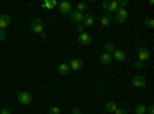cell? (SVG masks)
I'll return each instance as SVG.
<instances>
[{
  "mask_svg": "<svg viewBox=\"0 0 154 114\" xmlns=\"http://www.w3.org/2000/svg\"><path fill=\"white\" fill-rule=\"evenodd\" d=\"M126 19H128V11H126V9H123V8H119L117 11L114 12V20L117 22L119 25L125 23V22H126Z\"/></svg>",
  "mask_w": 154,
  "mask_h": 114,
  "instance_id": "cell-4",
  "label": "cell"
},
{
  "mask_svg": "<svg viewBox=\"0 0 154 114\" xmlns=\"http://www.w3.org/2000/svg\"><path fill=\"white\" fill-rule=\"evenodd\" d=\"M57 5H59L57 0H46V2L42 3V8H45V9H54Z\"/></svg>",
  "mask_w": 154,
  "mask_h": 114,
  "instance_id": "cell-17",
  "label": "cell"
},
{
  "mask_svg": "<svg viewBox=\"0 0 154 114\" xmlns=\"http://www.w3.org/2000/svg\"><path fill=\"white\" fill-rule=\"evenodd\" d=\"M43 29H45V23H43L42 19H34V20L31 22V31H32L34 34L40 35L42 32H45Z\"/></svg>",
  "mask_w": 154,
  "mask_h": 114,
  "instance_id": "cell-1",
  "label": "cell"
},
{
  "mask_svg": "<svg viewBox=\"0 0 154 114\" xmlns=\"http://www.w3.org/2000/svg\"><path fill=\"white\" fill-rule=\"evenodd\" d=\"M5 37H6V31L5 29H0V42H3Z\"/></svg>",
  "mask_w": 154,
  "mask_h": 114,
  "instance_id": "cell-26",
  "label": "cell"
},
{
  "mask_svg": "<svg viewBox=\"0 0 154 114\" xmlns=\"http://www.w3.org/2000/svg\"><path fill=\"white\" fill-rule=\"evenodd\" d=\"M96 23V19L91 16V14H83V20H82V25L85 28H89V26H93V25Z\"/></svg>",
  "mask_w": 154,
  "mask_h": 114,
  "instance_id": "cell-14",
  "label": "cell"
},
{
  "mask_svg": "<svg viewBox=\"0 0 154 114\" xmlns=\"http://www.w3.org/2000/svg\"><path fill=\"white\" fill-rule=\"evenodd\" d=\"M59 11L62 12L63 16H66V14H71L72 12V3L68 2V0H63V2L59 3Z\"/></svg>",
  "mask_w": 154,
  "mask_h": 114,
  "instance_id": "cell-6",
  "label": "cell"
},
{
  "mask_svg": "<svg viewBox=\"0 0 154 114\" xmlns=\"http://www.w3.org/2000/svg\"><path fill=\"white\" fill-rule=\"evenodd\" d=\"M134 114H146V106L145 105H137L134 108Z\"/></svg>",
  "mask_w": 154,
  "mask_h": 114,
  "instance_id": "cell-19",
  "label": "cell"
},
{
  "mask_svg": "<svg viewBox=\"0 0 154 114\" xmlns=\"http://www.w3.org/2000/svg\"><path fill=\"white\" fill-rule=\"evenodd\" d=\"M105 49H106V53H109V54H111V53L114 51V49H116V46H114V43H112V42H108V43L105 45Z\"/></svg>",
  "mask_w": 154,
  "mask_h": 114,
  "instance_id": "cell-21",
  "label": "cell"
},
{
  "mask_svg": "<svg viewBox=\"0 0 154 114\" xmlns=\"http://www.w3.org/2000/svg\"><path fill=\"white\" fill-rule=\"evenodd\" d=\"M71 112H72V114H82V109H80V108H72Z\"/></svg>",
  "mask_w": 154,
  "mask_h": 114,
  "instance_id": "cell-31",
  "label": "cell"
},
{
  "mask_svg": "<svg viewBox=\"0 0 154 114\" xmlns=\"http://www.w3.org/2000/svg\"><path fill=\"white\" fill-rule=\"evenodd\" d=\"M131 83H133V86H136V88H145V86H146V79L142 77L140 74H136L134 77H133V80H131Z\"/></svg>",
  "mask_w": 154,
  "mask_h": 114,
  "instance_id": "cell-9",
  "label": "cell"
},
{
  "mask_svg": "<svg viewBox=\"0 0 154 114\" xmlns=\"http://www.w3.org/2000/svg\"><path fill=\"white\" fill-rule=\"evenodd\" d=\"M146 112H148V114H154V106H152V105L146 106Z\"/></svg>",
  "mask_w": 154,
  "mask_h": 114,
  "instance_id": "cell-28",
  "label": "cell"
},
{
  "mask_svg": "<svg viewBox=\"0 0 154 114\" xmlns=\"http://www.w3.org/2000/svg\"><path fill=\"white\" fill-rule=\"evenodd\" d=\"M111 22H112L111 14H108V12H103V14H102V17H100V25H102L103 28H108L109 25H111Z\"/></svg>",
  "mask_w": 154,
  "mask_h": 114,
  "instance_id": "cell-12",
  "label": "cell"
},
{
  "mask_svg": "<svg viewBox=\"0 0 154 114\" xmlns=\"http://www.w3.org/2000/svg\"><path fill=\"white\" fill-rule=\"evenodd\" d=\"M77 31H79V34H80V32H85V26H83L82 23H80V25H77Z\"/></svg>",
  "mask_w": 154,
  "mask_h": 114,
  "instance_id": "cell-27",
  "label": "cell"
},
{
  "mask_svg": "<svg viewBox=\"0 0 154 114\" xmlns=\"http://www.w3.org/2000/svg\"><path fill=\"white\" fill-rule=\"evenodd\" d=\"M57 71H59V74H62V75H68V74H71V68H69V65H68L66 62L59 63V65H57Z\"/></svg>",
  "mask_w": 154,
  "mask_h": 114,
  "instance_id": "cell-11",
  "label": "cell"
},
{
  "mask_svg": "<svg viewBox=\"0 0 154 114\" xmlns=\"http://www.w3.org/2000/svg\"><path fill=\"white\" fill-rule=\"evenodd\" d=\"M111 62H112V56L109 53H103L100 56V63H102V65H109Z\"/></svg>",
  "mask_w": 154,
  "mask_h": 114,
  "instance_id": "cell-16",
  "label": "cell"
},
{
  "mask_svg": "<svg viewBox=\"0 0 154 114\" xmlns=\"http://www.w3.org/2000/svg\"><path fill=\"white\" fill-rule=\"evenodd\" d=\"M117 108H119V106H117V105H116L114 102H108V103L105 105V109H106L108 112H112V114H114V111H116V109H117Z\"/></svg>",
  "mask_w": 154,
  "mask_h": 114,
  "instance_id": "cell-18",
  "label": "cell"
},
{
  "mask_svg": "<svg viewBox=\"0 0 154 114\" xmlns=\"http://www.w3.org/2000/svg\"><path fill=\"white\" fill-rule=\"evenodd\" d=\"M0 114H11V109L9 108H3V109H0Z\"/></svg>",
  "mask_w": 154,
  "mask_h": 114,
  "instance_id": "cell-29",
  "label": "cell"
},
{
  "mask_svg": "<svg viewBox=\"0 0 154 114\" xmlns=\"http://www.w3.org/2000/svg\"><path fill=\"white\" fill-rule=\"evenodd\" d=\"M102 6H103V9L108 12H116L119 9V0H105L103 3H102Z\"/></svg>",
  "mask_w": 154,
  "mask_h": 114,
  "instance_id": "cell-2",
  "label": "cell"
},
{
  "mask_svg": "<svg viewBox=\"0 0 154 114\" xmlns=\"http://www.w3.org/2000/svg\"><path fill=\"white\" fill-rule=\"evenodd\" d=\"M48 112H49V114H60L62 111H60L59 106H51V108L48 109Z\"/></svg>",
  "mask_w": 154,
  "mask_h": 114,
  "instance_id": "cell-23",
  "label": "cell"
},
{
  "mask_svg": "<svg viewBox=\"0 0 154 114\" xmlns=\"http://www.w3.org/2000/svg\"><path fill=\"white\" fill-rule=\"evenodd\" d=\"M130 5V2L128 0H122V2H119V8H123V9H126V6Z\"/></svg>",
  "mask_w": 154,
  "mask_h": 114,
  "instance_id": "cell-24",
  "label": "cell"
},
{
  "mask_svg": "<svg viewBox=\"0 0 154 114\" xmlns=\"http://www.w3.org/2000/svg\"><path fill=\"white\" fill-rule=\"evenodd\" d=\"M134 66H136L137 69H140V68H143V66H145V63H142V62H137V63H136Z\"/></svg>",
  "mask_w": 154,
  "mask_h": 114,
  "instance_id": "cell-30",
  "label": "cell"
},
{
  "mask_svg": "<svg viewBox=\"0 0 154 114\" xmlns=\"http://www.w3.org/2000/svg\"><path fill=\"white\" fill-rule=\"evenodd\" d=\"M11 23V16L9 14H2L0 16V29H6Z\"/></svg>",
  "mask_w": 154,
  "mask_h": 114,
  "instance_id": "cell-13",
  "label": "cell"
},
{
  "mask_svg": "<svg viewBox=\"0 0 154 114\" xmlns=\"http://www.w3.org/2000/svg\"><path fill=\"white\" fill-rule=\"evenodd\" d=\"M111 56H112V60H116V62H125L126 57H128L123 49H119V48H116Z\"/></svg>",
  "mask_w": 154,
  "mask_h": 114,
  "instance_id": "cell-8",
  "label": "cell"
},
{
  "mask_svg": "<svg viewBox=\"0 0 154 114\" xmlns=\"http://www.w3.org/2000/svg\"><path fill=\"white\" fill-rule=\"evenodd\" d=\"M77 42H79L80 45H89V43H91L93 42V37H91V34H89V32H80L79 34V37H77Z\"/></svg>",
  "mask_w": 154,
  "mask_h": 114,
  "instance_id": "cell-10",
  "label": "cell"
},
{
  "mask_svg": "<svg viewBox=\"0 0 154 114\" xmlns=\"http://www.w3.org/2000/svg\"><path fill=\"white\" fill-rule=\"evenodd\" d=\"M17 99H19V103H22V105H29L31 102H32V94L31 93H28V91H20L19 94H17Z\"/></svg>",
  "mask_w": 154,
  "mask_h": 114,
  "instance_id": "cell-3",
  "label": "cell"
},
{
  "mask_svg": "<svg viewBox=\"0 0 154 114\" xmlns=\"http://www.w3.org/2000/svg\"><path fill=\"white\" fill-rule=\"evenodd\" d=\"M114 114H128V111L125 108H117V109L114 111Z\"/></svg>",
  "mask_w": 154,
  "mask_h": 114,
  "instance_id": "cell-25",
  "label": "cell"
},
{
  "mask_svg": "<svg viewBox=\"0 0 154 114\" xmlns=\"http://www.w3.org/2000/svg\"><path fill=\"white\" fill-rule=\"evenodd\" d=\"M71 20L74 23H77V25H80L82 20H83V14H82V12H79V11H72L71 12Z\"/></svg>",
  "mask_w": 154,
  "mask_h": 114,
  "instance_id": "cell-15",
  "label": "cell"
},
{
  "mask_svg": "<svg viewBox=\"0 0 154 114\" xmlns=\"http://www.w3.org/2000/svg\"><path fill=\"white\" fill-rule=\"evenodd\" d=\"M86 8H88V5L83 3V2H80V3H77V9L75 11H79V12H82V14H83V12L86 11Z\"/></svg>",
  "mask_w": 154,
  "mask_h": 114,
  "instance_id": "cell-20",
  "label": "cell"
},
{
  "mask_svg": "<svg viewBox=\"0 0 154 114\" xmlns=\"http://www.w3.org/2000/svg\"><path fill=\"white\" fill-rule=\"evenodd\" d=\"M137 56H139V62L145 63V62L149 59L151 51H149L148 48H145V46H139V48H137Z\"/></svg>",
  "mask_w": 154,
  "mask_h": 114,
  "instance_id": "cell-5",
  "label": "cell"
},
{
  "mask_svg": "<svg viewBox=\"0 0 154 114\" xmlns=\"http://www.w3.org/2000/svg\"><path fill=\"white\" fill-rule=\"evenodd\" d=\"M143 25L146 28H154V20L149 17V19H145V22H143Z\"/></svg>",
  "mask_w": 154,
  "mask_h": 114,
  "instance_id": "cell-22",
  "label": "cell"
},
{
  "mask_svg": "<svg viewBox=\"0 0 154 114\" xmlns=\"http://www.w3.org/2000/svg\"><path fill=\"white\" fill-rule=\"evenodd\" d=\"M66 63L69 65V68L74 69V71H79V69L83 68V60L82 59H68Z\"/></svg>",
  "mask_w": 154,
  "mask_h": 114,
  "instance_id": "cell-7",
  "label": "cell"
}]
</instances>
